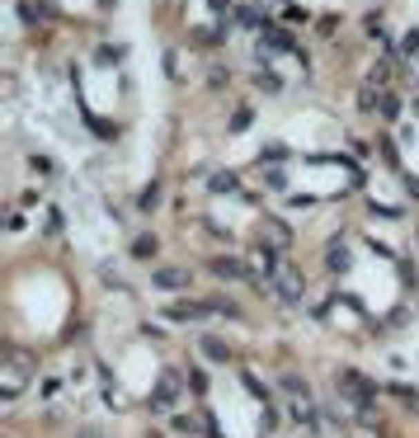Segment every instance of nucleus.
I'll return each mask as SVG.
<instances>
[{
	"label": "nucleus",
	"mask_w": 419,
	"mask_h": 438,
	"mask_svg": "<svg viewBox=\"0 0 419 438\" xmlns=\"http://www.w3.org/2000/svg\"><path fill=\"white\" fill-rule=\"evenodd\" d=\"M335 391H340V396L358 415H363V410H377V382L363 377L358 368H340V372H335Z\"/></svg>",
	"instance_id": "1"
},
{
	"label": "nucleus",
	"mask_w": 419,
	"mask_h": 438,
	"mask_svg": "<svg viewBox=\"0 0 419 438\" xmlns=\"http://www.w3.org/2000/svg\"><path fill=\"white\" fill-rule=\"evenodd\" d=\"M269 287L278 292V302H283V307H302V297H306V283H302V274H297V269H283Z\"/></svg>",
	"instance_id": "2"
},
{
	"label": "nucleus",
	"mask_w": 419,
	"mask_h": 438,
	"mask_svg": "<svg viewBox=\"0 0 419 438\" xmlns=\"http://www.w3.org/2000/svg\"><path fill=\"white\" fill-rule=\"evenodd\" d=\"M175 401H179V377L165 372V377L156 382V391H151V415H170V410H175Z\"/></svg>",
	"instance_id": "3"
},
{
	"label": "nucleus",
	"mask_w": 419,
	"mask_h": 438,
	"mask_svg": "<svg viewBox=\"0 0 419 438\" xmlns=\"http://www.w3.org/2000/svg\"><path fill=\"white\" fill-rule=\"evenodd\" d=\"M255 269L264 274V283H273V278L283 274V264H278V245H269V240H260V250H255Z\"/></svg>",
	"instance_id": "4"
},
{
	"label": "nucleus",
	"mask_w": 419,
	"mask_h": 438,
	"mask_svg": "<svg viewBox=\"0 0 419 438\" xmlns=\"http://www.w3.org/2000/svg\"><path fill=\"white\" fill-rule=\"evenodd\" d=\"M151 287H160V292H184L188 287V269H156L151 274Z\"/></svg>",
	"instance_id": "5"
},
{
	"label": "nucleus",
	"mask_w": 419,
	"mask_h": 438,
	"mask_svg": "<svg viewBox=\"0 0 419 438\" xmlns=\"http://www.w3.org/2000/svg\"><path fill=\"white\" fill-rule=\"evenodd\" d=\"M198 349H203V359H212V363H231V359H236V349H231L226 339H217V335H203V339H198Z\"/></svg>",
	"instance_id": "6"
},
{
	"label": "nucleus",
	"mask_w": 419,
	"mask_h": 438,
	"mask_svg": "<svg viewBox=\"0 0 419 438\" xmlns=\"http://www.w3.org/2000/svg\"><path fill=\"white\" fill-rule=\"evenodd\" d=\"M208 269L217 274V278H226V283H236V278H245V264H240L236 255H217V259L208 264Z\"/></svg>",
	"instance_id": "7"
},
{
	"label": "nucleus",
	"mask_w": 419,
	"mask_h": 438,
	"mask_svg": "<svg viewBox=\"0 0 419 438\" xmlns=\"http://www.w3.org/2000/svg\"><path fill=\"white\" fill-rule=\"evenodd\" d=\"M260 240H269V245H278V250H288V245H292V231H288V222L269 217V222H264V236H260Z\"/></svg>",
	"instance_id": "8"
},
{
	"label": "nucleus",
	"mask_w": 419,
	"mask_h": 438,
	"mask_svg": "<svg viewBox=\"0 0 419 438\" xmlns=\"http://www.w3.org/2000/svg\"><path fill=\"white\" fill-rule=\"evenodd\" d=\"M170 316H175V321H203V316H212V311H208V302H188V297H184V302L170 307Z\"/></svg>",
	"instance_id": "9"
},
{
	"label": "nucleus",
	"mask_w": 419,
	"mask_h": 438,
	"mask_svg": "<svg viewBox=\"0 0 419 438\" xmlns=\"http://www.w3.org/2000/svg\"><path fill=\"white\" fill-rule=\"evenodd\" d=\"M377 113H382L387 123H396V118H400V99H396L391 90H377Z\"/></svg>",
	"instance_id": "10"
},
{
	"label": "nucleus",
	"mask_w": 419,
	"mask_h": 438,
	"mask_svg": "<svg viewBox=\"0 0 419 438\" xmlns=\"http://www.w3.org/2000/svg\"><path fill=\"white\" fill-rule=\"evenodd\" d=\"M325 264H330L335 274H344V269H349V245H330V250H325Z\"/></svg>",
	"instance_id": "11"
},
{
	"label": "nucleus",
	"mask_w": 419,
	"mask_h": 438,
	"mask_svg": "<svg viewBox=\"0 0 419 438\" xmlns=\"http://www.w3.org/2000/svg\"><path fill=\"white\" fill-rule=\"evenodd\" d=\"M367 85H372V90H387V85H391V66H387V61H377V66L367 71Z\"/></svg>",
	"instance_id": "12"
},
{
	"label": "nucleus",
	"mask_w": 419,
	"mask_h": 438,
	"mask_svg": "<svg viewBox=\"0 0 419 438\" xmlns=\"http://www.w3.org/2000/svg\"><path fill=\"white\" fill-rule=\"evenodd\" d=\"M132 255L137 259H156V236H137V240H132Z\"/></svg>",
	"instance_id": "13"
},
{
	"label": "nucleus",
	"mask_w": 419,
	"mask_h": 438,
	"mask_svg": "<svg viewBox=\"0 0 419 438\" xmlns=\"http://www.w3.org/2000/svg\"><path fill=\"white\" fill-rule=\"evenodd\" d=\"M208 311L212 316H240V307L231 302V297H208Z\"/></svg>",
	"instance_id": "14"
},
{
	"label": "nucleus",
	"mask_w": 419,
	"mask_h": 438,
	"mask_svg": "<svg viewBox=\"0 0 419 438\" xmlns=\"http://www.w3.org/2000/svg\"><path fill=\"white\" fill-rule=\"evenodd\" d=\"M236 189H240V180L231 170H226V175H212V193H236Z\"/></svg>",
	"instance_id": "15"
},
{
	"label": "nucleus",
	"mask_w": 419,
	"mask_h": 438,
	"mask_svg": "<svg viewBox=\"0 0 419 438\" xmlns=\"http://www.w3.org/2000/svg\"><path fill=\"white\" fill-rule=\"evenodd\" d=\"M292 419H297V424H306V429H315V410L306 406V396H302V401L292 406Z\"/></svg>",
	"instance_id": "16"
},
{
	"label": "nucleus",
	"mask_w": 419,
	"mask_h": 438,
	"mask_svg": "<svg viewBox=\"0 0 419 438\" xmlns=\"http://www.w3.org/2000/svg\"><path fill=\"white\" fill-rule=\"evenodd\" d=\"M255 85H260V90H269V95H273V90H283V80H278V71H269V66H260V76H255Z\"/></svg>",
	"instance_id": "17"
},
{
	"label": "nucleus",
	"mask_w": 419,
	"mask_h": 438,
	"mask_svg": "<svg viewBox=\"0 0 419 438\" xmlns=\"http://www.w3.org/2000/svg\"><path fill=\"white\" fill-rule=\"evenodd\" d=\"M240 377H245V391H250L255 401H269V387H264V382L255 377V372H240Z\"/></svg>",
	"instance_id": "18"
},
{
	"label": "nucleus",
	"mask_w": 419,
	"mask_h": 438,
	"mask_svg": "<svg viewBox=\"0 0 419 438\" xmlns=\"http://www.w3.org/2000/svg\"><path fill=\"white\" fill-rule=\"evenodd\" d=\"M24 19H28V24H38V19H52V10H48V5H33V0H28V5H24Z\"/></svg>",
	"instance_id": "19"
},
{
	"label": "nucleus",
	"mask_w": 419,
	"mask_h": 438,
	"mask_svg": "<svg viewBox=\"0 0 419 438\" xmlns=\"http://www.w3.org/2000/svg\"><path fill=\"white\" fill-rule=\"evenodd\" d=\"M175 429H179V434H198V429H203V424H198V419H193V415H179V419H175Z\"/></svg>",
	"instance_id": "20"
},
{
	"label": "nucleus",
	"mask_w": 419,
	"mask_h": 438,
	"mask_svg": "<svg viewBox=\"0 0 419 438\" xmlns=\"http://www.w3.org/2000/svg\"><path fill=\"white\" fill-rule=\"evenodd\" d=\"M137 203L146 207V212H151V207L160 203V184H151V189H146V193H142V198H137Z\"/></svg>",
	"instance_id": "21"
},
{
	"label": "nucleus",
	"mask_w": 419,
	"mask_h": 438,
	"mask_svg": "<svg viewBox=\"0 0 419 438\" xmlns=\"http://www.w3.org/2000/svg\"><path fill=\"white\" fill-rule=\"evenodd\" d=\"M283 391H292V396H306V382H302V377H292V372H288V377H283Z\"/></svg>",
	"instance_id": "22"
},
{
	"label": "nucleus",
	"mask_w": 419,
	"mask_h": 438,
	"mask_svg": "<svg viewBox=\"0 0 419 438\" xmlns=\"http://www.w3.org/2000/svg\"><path fill=\"white\" fill-rule=\"evenodd\" d=\"M264 184H269V189H273V193H278V189H283V184H288V175H283V170H269V175H264Z\"/></svg>",
	"instance_id": "23"
},
{
	"label": "nucleus",
	"mask_w": 419,
	"mask_h": 438,
	"mask_svg": "<svg viewBox=\"0 0 419 438\" xmlns=\"http://www.w3.org/2000/svg\"><path fill=\"white\" fill-rule=\"evenodd\" d=\"M405 57L419 61V33H405Z\"/></svg>",
	"instance_id": "24"
},
{
	"label": "nucleus",
	"mask_w": 419,
	"mask_h": 438,
	"mask_svg": "<svg viewBox=\"0 0 419 438\" xmlns=\"http://www.w3.org/2000/svg\"><path fill=\"white\" fill-rule=\"evenodd\" d=\"M367 33H372L377 43H387V24H382V19H367Z\"/></svg>",
	"instance_id": "25"
},
{
	"label": "nucleus",
	"mask_w": 419,
	"mask_h": 438,
	"mask_svg": "<svg viewBox=\"0 0 419 438\" xmlns=\"http://www.w3.org/2000/svg\"><path fill=\"white\" fill-rule=\"evenodd\" d=\"M76 438H104V434H99V429H80Z\"/></svg>",
	"instance_id": "26"
}]
</instances>
